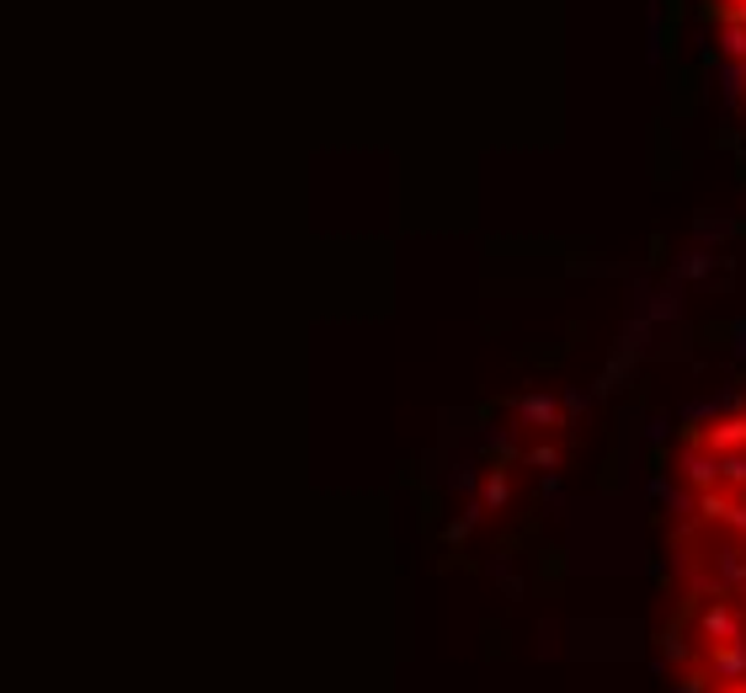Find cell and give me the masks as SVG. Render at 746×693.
I'll use <instances>...</instances> for the list:
<instances>
[{
	"instance_id": "cell-1",
	"label": "cell",
	"mask_w": 746,
	"mask_h": 693,
	"mask_svg": "<svg viewBox=\"0 0 746 693\" xmlns=\"http://www.w3.org/2000/svg\"><path fill=\"white\" fill-rule=\"evenodd\" d=\"M667 512V662L683 693H746V400L683 433Z\"/></svg>"
},
{
	"instance_id": "cell-2",
	"label": "cell",
	"mask_w": 746,
	"mask_h": 693,
	"mask_svg": "<svg viewBox=\"0 0 746 693\" xmlns=\"http://www.w3.org/2000/svg\"><path fill=\"white\" fill-rule=\"evenodd\" d=\"M715 22H720V49L736 60L746 80V0H715Z\"/></svg>"
}]
</instances>
